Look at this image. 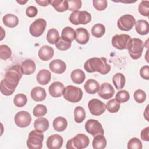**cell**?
I'll use <instances>...</instances> for the list:
<instances>
[{
	"label": "cell",
	"mask_w": 149,
	"mask_h": 149,
	"mask_svg": "<svg viewBox=\"0 0 149 149\" xmlns=\"http://www.w3.org/2000/svg\"><path fill=\"white\" fill-rule=\"evenodd\" d=\"M84 68L88 73L97 72L101 74H106L110 72L111 67L105 58L93 57L86 61Z\"/></svg>",
	"instance_id": "obj_2"
},
{
	"label": "cell",
	"mask_w": 149,
	"mask_h": 149,
	"mask_svg": "<svg viewBox=\"0 0 149 149\" xmlns=\"http://www.w3.org/2000/svg\"><path fill=\"white\" fill-rule=\"evenodd\" d=\"M90 112L93 115L99 116L104 113L106 109L105 104L97 98H93L88 103Z\"/></svg>",
	"instance_id": "obj_12"
},
{
	"label": "cell",
	"mask_w": 149,
	"mask_h": 149,
	"mask_svg": "<svg viewBox=\"0 0 149 149\" xmlns=\"http://www.w3.org/2000/svg\"><path fill=\"white\" fill-rule=\"evenodd\" d=\"M50 4L59 12H63L68 10V3L66 0H52Z\"/></svg>",
	"instance_id": "obj_30"
},
{
	"label": "cell",
	"mask_w": 149,
	"mask_h": 149,
	"mask_svg": "<svg viewBox=\"0 0 149 149\" xmlns=\"http://www.w3.org/2000/svg\"><path fill=\"white\" fill-rule=\"evenodd\" d=\"M23 74L19 65H15L9 68L0 83L1 93L6 96L11 95L15 91Z\"/></svg>",
	"instance_id": "obj_1"
},
{
	"label": "cell",
	"mask_w": 149,
	"mask_h": 149,
	"mask_svg": "<svg viewBox=\"0 0 149 149\" xmlns=\"http://www.w3.org/2000/svg\"><path fill=\"white\" fill-rule=\"evenodd\" d=\"M85 129L87 133L94 137L98 134H104V130L102 125L97 120L90 119L85 123Z\"/></svg>",
	"instance_id": "obj_8"
},
{
	"label": "cell",
	"mask_w": 149,
	"mask_h": 149,
	"mask_svg": "<svg viewBox=\"0 0 149 149\" xmlns=\"http://www.w3.org/2000/svg\"><path fill=\"white\" fill-rule=\"evenodd\" d=\"M44 134L36 129L31 131L27 140V146L30 149H40L42 147Z\"/></svg>",
	"instance_id": "obj_6"
},
{
	"label": "cell",
	"mask_w": 149,
	"mask_h": 149,
	"mask_svg": "<svg viewBox=\"0 0 149 149\" xmlns=\"http://www.w3.org/2000/svg\"><path fill=\"white\" fill-rule=\"evenodd\" d=\"M36 2L39 5L42 6H46L50 4L51 1L49 0H36Z\"/></svg>",
	"instance_id": "obj_50"
},
{
	"label": "cell",
	"mask_w": 149,
	"mask_h": 149,
	"mask_svg": "<svg viewBox=\"0 0 149 149\" xmlns=\"http://www.w3.org/2000/svg\"><path fill=\"white\" fill-rule=\"evenodd\" d=\"M52 125L54 129L57 132H62L64 131L68 126L67 120L61 116H58L54 119Z\"/></svg>",
	"instance_id": "obj_28"
},
{
	"label": "cell",
	"mask_w": 149,
	"mask_h": 149,
	"mask_svg": "<svg viewBox=\"0 0 149 149\" xmlns=\"http://www.w3.org/2000/svg\"><path fill=\"white\" fill-rule=\"evenodd\" d=\"M31 98L35 101H44L47 96L45 90L41 87H35L31 90L30 93Z\"/></svg>",
	"instance_id": "obj_20"
},
{
	"label": "cell",
	"mask_w": 149,
	"mask_h": 149,
	"mask_svg": "<svg viewBox=\"0 0 149 149\" xmlns=\"http://www.w3.org/2000/svg\"><path fill=\"white\" fill-rule=\"evenodd\" d=\"M47 112V107L42 104L37 105L33 109V113L36 117H41L44 116Z\"/></svg>",
	"instance_id": "obj_42"
},
{
	"label": "cell",
	"mask_w": 149,
	"mask_h": 149,
	"mask_svg": "<svg viewBox=\"0 0 149 149\" xmlns=\"http://www.w3.org/2000/svg\"><path fill=\"white\" fill-rule=\"evenodd\" d=\"M70 77L74 83L80 84L84 82L86 78V74L82 70L76 69L72 72Z\"/></svg>",
	"instance_id": "obj_26"
},
{
	"label": "cell",
	"mask_w": 149,
	"mask_h": 149,
	"mask_svg": "<svg viewBox=\"0 0 149 149\" xmlns=\"http://www.w3.org/2000/svg\"><path fill=\"white\" fill-rule=\"evenodd\" d=\"M68 3V10L70 11L74 12L80 9L82 5V2L80 0H69Z\"/></svg>",
	"instance_id": "obj_45"
},
{
	"label": "cell",
	"mask_w": 149,
	"mask_h": 149,
	"mask_svg": "<svg viewBox=\"0 0 149 149\" xmlns=\"http://www.w3.org/2000/svg\"><path fill=\"white\" fill-rule=\"evenodd\" d=\"M107 146V140L103 134H98L94 136L92 147L94 149H104Z\"/></svg>",
	"instance_id": "obj_29"
},
{
	"label": "cell",
	"mask_w": 149,
	"mask_h": 149,
	"mask_svg": "<svg viewBox=\"0 0 149 149\" xmlns=\"http://www.w3.org/2000/svg\"><path fill=\"white\" fill-rule=\"evenodd\" d=\"M131 37L129 35L126 34H116L112 38V46L119 50L127 49V45Z\"/></svg>",
	"instance_id": "obj_10"
},
{
	"label": "cell",
	"mask_w": 149,
	"mask_h": 149,
	"mask_svg": "<svg viewBox=\"0 0 149 149\" xmlns=\"http://www.w3.org/2000/svg\"><path fill=\"white\" fill-rule=\"evenodd\" d=\"M54 54V49L49 45H43L38 50V55L40 59L44 61H47L51 59Z\"/></svg>",
	"instance_id": "obj_19"
},
{
	"label": "cell",
	"mask_w": 149,
	"mask_h": 149,
	"mask_svg": "<svg viewBox=\"0 0 149 149\" xmlns=\"http://www.w3.org/2000/svg\"><path fill=\"white\" fill-rule=\"evenodd\" d=\"M63 140L61 136L58 134L49 136L47 140V146L49 149H59L62 147Z\"/></svg>",
	"instance_id": "obj_15"
},
{
	"label": "cell",
	"mask_w": 149,
	"mask_h": 149,
	"mask_svg": "<svg viewBox=\"0 0 149 149\" xmlns=\"http://www.w3.org/2000/svg\"><path fill=\"white\" fill-rule=\"evenodd\" d=\"M137 33L140 35H146L149 32L148 23L145 20H139L135 23Z\"/></svg>",
	"instance_id": "obj_27"
},
{
	"label": "cell",
	"mask_w": 149,
	"mask_h": 149,
	"mask_svg": "<svg viewBox=\"0 0 149 149\" xmlns=\"http://www.w3.org/2000/svg\"><path fill=\"white\" fill-rule=\"evenodd\" d=\"M59 38V34L58 31L56 29H51L48 31L47 34V40L51 44H54L56 42L58 38Z\"/></svg>",
	"instance_id": "obj_35"
},
{
	"label": "cell",
	"mask_w": 149,
	"mask_h": 149,
	"mask_svg": "<svg viewBox=\"0 0 149 149\" xmlns=\"http://www.w3.org/2000/svg\"><path fill=\"white\" fill-rule=\"evenodd\" d=\"M143 148L142 143L137 137H133L129 140L127 143L128 149H141Z\"/></svg>",
	"instance_id": "obj_43"
},
{
	"label": "cell",
	"mask_w": 149,
	"mask_h": 149,
	"mask_svg": "<svg viewBox=\"0 0 149 149\" xmlns=\"http://www.w3.org/2000/svg\"><path fill=\"white\" fill-rule=\"evenodd\" d=\"M148 107V105H147V108H146V111H145V112H144V116L145 117V118H146V119L147 120H148V118H147V117L148 116V112H147Z\"/></svg>",
	"instance_id": "obj_51"
},
{
	"label": "cell",
	"mask_w": 149,
	"mask_h": 149,
	"mask_svg": "<svg viewBox=\"0 0 149 149\" xmlns=\"http://www.w3.org/2000/svg\"><path fill=\"white\" fill-rule=\"evenodd\" d=\"M99 87L100 86L98 82L93 79L87 80L84 85V88L86 91L90 94H94L96 93L98 91Z\"/></svg>",
	"instance_id": "obj_24"
},
{
	"label": "cell",
	"mask_w": 149,
	"mask_h": 149,
	"mask_svg": "<svg viewBox=\"0 0 149 149\" xmlns=\"http://www.w3.org/2000/svg\"><path fill=\"white\" fill-rule=\"evenodd\" d=\"M64 85L60 81L53 82L49 87L48 91L49 94L54 98H58L63 95Z\"/></svg>",
	"instance_id": "obj_16"
},
{
	"label": "cell",
	"mask_w": 149,
	"mask_h": 149,
	"mask_svg": "<svg viewBox=\"0 0 149 149\" xmlns=\"http://www.w3.org/2000/svg\"><path fill=\"white\" fill-rule=\"evenodd\" d=\"M89 143V138L84 134L79 133L67 141L66 148L67 149H83L86 148Z\"/></svg>",
	"instance_id": "obj_4"
},
{
	"label": "cell",
	"mask_w": 149,
	"mask_h": 149,
	"mask_svg": "<svg viewBox=\"0 0 149 149\" xmlns=\"http://www.w3.org/2000/svg\"><path fill=\"white\" fill-rule=\"evenodd\" d=\"M140 74L143 79L149 80V66L148 65L142 66L140 70Z\"/></svg>",
	"instance_id": "obj_48"
},
{
	"label": "cell",
	"mask_w": 149,
	"mask_h": 149,
	"mask_svg": "<svg viewBox=\"0 0 149 149\" xmlns=\"http://www.w3.org/2000/svg\"><path fill=\"white\" fill-rule=\"evenodd\" d=\"M112 82L116 89L120 90L123 88L126 82L124 74L121 73H116L112 77Z\"/></svg>",
	"instance_id": "obj_31"
},
{
	"label": "cell",
	"mask_w": 149,
	"mask_h": 149,
	"mask_svg": "<svg viewBox=\"0 0 149 149\" xmlns=\"http://www.w3.org/2000/svg\"><path fill=\"white\" fill-rule=\"evenodd\" d=\"M27 102V98L25 94H16L13 99L14 104L17 107H24Z\"/></svg>",
	"instance_id": "obj_38"
},
{
	"label": "cell",
	"mask_w": 149,
	"mask_h": 149,
	"mask_svg": "<svg viewBox=\"0 0 149 149\" xmlns=\"http://www.w3.org/2000/svg\"><path fill=\"white\" fill-rule=\"evenodd\" d=\"M140 136L143 140L146 141H149V127H147L141 130Z\"/></svg>",
	"instance_id": "obj_49"
},
{
	"label": "cell",
	"mask_w": 149,
	"mask_h": 149,
	"mask_svg": "<svg viewBox=\"0 0 149 149\" xmlns=\"http://www.w3.org/2000/svg\"><path fill=\"white\" fill-rule=\"evenodd\" d=\"M138 11L142 16L148 17L149 15V2L148 1H141L138 6Z\"/></svg>",
	"instance_id": "obj_41"
},
{
	"label": "cell",
	"mask_w": 149,
	"mask_h": 149,
	"mask_svg": "<svg viewBox=\"0 0 149 149\" xmlns=\"http://www.w3.org/2000/svg\"><path fill=\"white\" fill-rule=\"evenodd\" d=\"M71 44L72 42L63 39L62 37H59L58 41L55 44L56 48L61 51H66L69 49L71 47Z\"/></svg>",
	"instance_id": "obj_37"
},
{
	"label": "cell",
	"mask_w": 149,
	"mask_h": 149,
	"mask_svg": "<svg viewBox=\"0 0 149 149\" xmlns=\"http://www.w3.org/2000/svg\"><path fill=\"white\" fill-rule=\"evenodd\" d=\"M47 26L46 21L42 18H39L34 21L33 23L31 24L29 31L31 36L35 37H38L41 36Z\"/></svg>",
	"instance_id": "obj_11"
},
{
	"label": "cell",
	"mask_w": 149,
	"mask_h": 149,
	"mask_svg": "<svg viewBox=\"0 0 149 149\" xmlns=\"http://www.w3.org/2000/svg\"><path fill=\"white\" fill-rule=\"evenodd\" d=\"M75 32L76 36L74 39L77 42L80 44H86L88 42L90 34L87 29L83 27H79L75 30Z\"/></svg>",
	"instance_id": "obj_17"
},
{
	"label": "cell",
	"mask_w": 149,
	"mask_h": 149,
	"mask_svg": "<svg viewBox=\"0 0 149 149\" xmlns=\"http://www.w3.org/2000/svg\"><path fill=\"white\" fill-rule=\"evenodd\" d=\"M91 33L93 36L97 38H100L105 33V27L104 24L97 23L94 24L91 30Z\"/></svg>",
	"instance_id": "obj_34"
},
{
	"label": "cell",
	"mask_w": 149,
	"mask_h": 149,
	"mask_svg": "<svg viewBox=\"0 0 149 149\" xmlns=\"http://www.w3.org/2000/svg\"><path fill=\"white\" fill-rule=\"evenodd\" d=\"M49 67L52 72L57 74L63 73L66 69L65 62L59 59L52 60L49 63Z\"/></svg>",
	"instance_id": "obj_18"
},
{
	"label": "cell",
	"mask_w": 149,
	"mask_h": 149,
	"mask_svg": "<svg viewBox=\"0 0 149 149\" xmlns=\"http://www.w3.org/2000/svg\"><path fill=\"white\" fill-rule=\"evenodd\" d=\"M134 100L139 104L144 102L146 99V94L144 91L141 89H137L136 90L133 94Z\"/></svg>",
	"instance_id": "obj_44"
},
{
	"label": "cell",
	"mask_w": 149,
	"mask_h": 149,
	"mask_svg": "<svg viewBox=\"0 0 149 149\" xmlns=\"http://www.w3.org/2000/svg\"><path fill=\"white\" fill-rule=\"evenodd\" d=\"M12 51L9 47L7 45L2 44L0 45V57L2 59L6 60L10 58Z\"/></svg>",
	"instance_id": "obj_40"
},
{
	"label": "cell",
	"mask_w": 149,
	"mask_h": 149,
	"mask_svg": "<svg viewBox=\"0 0 149 149\" xmlns=\"http://www.w3.org/2000/svg\"><path fill=\"white\" fill-rule=\"evenodd\" d=\"M51 74L47 69L40 70L37 74L36 79L37 82L41 85H46L51 80Z\"/></svg>",
	"instance_id": "obj_22"
},
{
	"label": "cell",
	"mask_w": 149,
	"mask_h": 149,
	"mask_svg": "<svg viewBox=\"0 0 149 149\" xmlns=\"http://www.w3.org/2000/svg\"><path fill=\"white\" fill-rule=\"evenodd\" d=\"M144 47V44L141 39L133 38L129 41L127 49L130 56L133 59L136 60L141 56Z\"/></svg>",
	"instance_id": "obj_3"
},
{
	"label": "cell",
	"mask_w": 149,
	"mask_h": 149,
	"mask_svg": "<svg viewBox=\"0 0 149 149\" xmlns=\"http://www.w3.org/2000/svg\"><path fill=\"white\" fill-rule=\"evenodd\" d=\"M16 2L19 3H20V5H24L27 2V1H17Z\"/></svg>",
	"instance_id": "obj_52"
},
{
	"label": "cell",
	"mask_w": 149,
	"mask_h": 149,
	"mask_svg": "<svg viewBox=\"0 0 149 149\" xmlns=\"http://www.w3.org/2000/svg\"><path fill=\"white\" fill-rule=\"evenodd\" d=\"M115 93V90L112 86L109 83L101 84L98 90V95L104 100L112 98Z\"/></svg>",
	"instance_id": "obj_14"
},
{
	"label": "cell",
	"mask_w": 149,
	"mask_h": 149,
	"mask_svg": "<svg viewBox=\"0 0 149 149\" xmlns=\"http://www.w3.org/2000/svg\"><path fill=\"white\" fill-rule=\"evenodd\" d=\"M136 23L134 17L130 14H125L119 18L117 22L118 28L122 31H129Z\"/></svg>",
	"instance_id": "obj_9"
},
{
	"label": "cell",
	"mask_w": 149,
	"mask_h": 149,
	"mask_svg": "<svg viewBox=\"0 0 149 149\" xmlns=\"http://www.w3.org/2000/svg\"><path fill=\"white\" fill-rule=\"evenodd\" d=\"M129 93L125 90H121L120 91H119L115 95V100L119 103L127 102L129 100Z\"/></svg>",
	"instance_id": "obj_39"
},
{
	"label": "cell",
	"mask_w": 149,
	"mask_h": 149,
	"mask_svg": "<svg viewBox=\"0 0 149 149\" xmlns=\"http://www.w3.org/2000/svg\"><path fill=\"white\" fill-rule=\"evenodd\" d=\"M69 20L71 23L74 25L86 24L91 21V15L86 10H77L70 14Z\"/></svg>",
	"instance_id": "obj_7"
},
{
	"label": "cell",
	"mask_w": 149,
	"mask_h": 149,
	"mask_svg": "<svg viewBox=\"0 0 149 149\" xmlns=\"http://www.w3.org/2000/svg\"><path fill=\"white\" fill-rule=\"evenodd\" d=\"M107 1L106 0H93V5L95 9L99 11L104 10L107 7Z\"/></svg>",
	"instance_id": "obj_46"
},
{
	"label": "cell",
	"mask_w": 149,
	"mask_h": 149,
	"mask_svg": "<svg viewBox=\"0 0 149 149\" xmlns=\"http://www.w3.org/2000/svg\"><path fill=\"white\" fill-rule=\"evenodd\" d=\"M16 125L20 127H26L30 125L31 121L30 114L25 111H21L17 112L14 118Z\"/></svg>",
	"instance_id": "obj_13"
},
{
	"label": "cell",
	"mask_w": 149,
	"mask_h": 149,
	"mask_svg": "<svg viewBox=\"0 0 149 149\" xmlns=\"http://www.w3.org/2000/svg\"><path fill=\"white\" fill-rule=\"evenodd\" d=\"M22 71L24 74L30 75L33 73L36 70V63L31 59H26L22 62L20 65Z\"/></svg>",
	"instance_id": "obj_21"
},
{
	"label": "cell",
	"mask_w": 149,
	"mask_h": 149,
	"mask_svg": "<svg viewBox=\"0 0 149 149\" xmlns=\"http://www.w3.org/2000/svg\"><path fill=\"white\" fill-rule=\"evenodd\" d=\"M76 32L75 30L71 27H65L63 29L61 33V37L63 39L72 42L75 38Z\"/></svg>",
	"instance_id": "obj_32"
},
{
	"label": "cell",
	"mask_w": 149,
	"mask_h": 149,
	"mask_svg": "<svg viewBox=\"0 0 149 149\" xmlns=\"http://www.w3.org/2000/svg\"><path fill=\"white\" fill-rule=\"evenodd\" d=\"M49 121L47 118L44 117H40L36 119L34 123L35 129L42 133L47 130L49 128Z\"/></svg>",
	"instance_id": "obj_23"
},
{
	"label": "cell",
	"mask_w": 149,
	"mask_h": 149,
	"mask_svg": "<svg viewBox=\"0 0 149 149\" xmlns=\"http://www.w3.org/2000/svg\"><path fill=\"white\" fill-rule=\"evenodd\" d=\"M38 13V10L37 8L34 6H29L27 8L26 10V15L29 17H35Z\"/></svg>",
	"instance_id": "obj_47"
},
{
	"label": "cell",
	"mask_w": 149,
	"mask_h": 149,
	"mask_svg": "<svg viewBox=\"0 0 149 149\" xmlns=\"http://www.w3.org/2000/svg\"><path fill=\"white\" fill-rule=\"evenodd\" d=\"M105 107L110 113H116L119 110L120 105V103L115 99H112L107 102Z\"/></svg>",
	"instance_id": "obj_36"
},
{
	"label": "cell",
	"mask_w": 149,
	"mask_h": 149,
	"mask_svg": "<svg viewBox=\"0 0 149 149\" xmlns=\"http://www.w3.org/2000/svg\"><path fill=\"white\" fill-rule=\"evenodd\" d=\"M2 22L6 26L10 28H13L17 26L19 23V19L16 15L8 13L3 17Z\"/></svg>",
	"instance_id": "obj_25"
},
{
	"label": "cell",
	"mask_w": 149,
	"mask_h": 149,
	"mask_svg": "<svg viewBox=\"0 0 149 149\" xmlns=\"http://www.w3.org/2000/svg\"><path fill=\"white\" fill-rule=\"evenodd\" d=\"M63 95L67 101L72 103H76L79 102L82 99L83 91L79 87L69 85L64 88Z\"/></svg>",
	"instance_id": "obj_5"
},
{
	"label": "cell",
	"mask_w": 149,
	"mask_h": 149,
	"mask_svg": "<svg viewBox=\"0 0 149 149\" xmlns=\"http://www.w3.org/2000/svg\"><path fill=\"white\" fill-rule=\"evenodd\" d=\"M74 121L76 123H80L86 118V112L84 109L81 106H77L75 108L74 111Z\"/></svg>",
	"instance_id": "obj_33"
}]
</instances>
